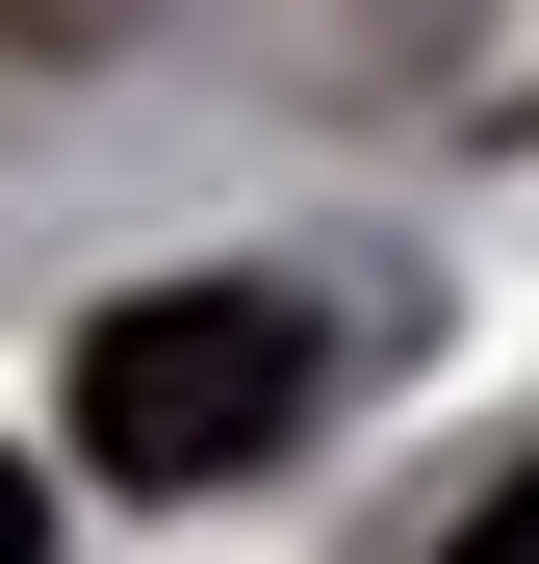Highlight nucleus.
Here are the masks:
<instances>
[{
  "instance_id": "nucleus-1",
  "label": "nucleus",
  "mask_w": 539,
  "mask_h": 564,
  "mask_svg": "<svg viewBox=\"0 0 539 564\" xmlns=\"http://www.w3.org/2000/svg\"><path fill=\"white\" fill-rule=\"evenodd\" d=\"M309 411H334V308H283V282H154V308L77 334V462L104 488H231Z\"/></svg>"
},
{
  "instance_id": "nucleus-2",
  "label": "nucleus",
  "mask_w": 539,
  "mask_h": 564,
  "mask_svg": "<svg viewBox=\"0 0 539 564\" xmlns=\"http://www.w3.org/2000/svg\"><path fill=\"white\" fill-rule=\"evenodd\" d=\"M436 564H539V462H514V488H488L463 539H436Z\"/></svg>"
},
{
  "instance_id": "nucleus-3",
  "label": "nucleus",
  "mask_w": 539,
  "mask_h": 564,
  "mask_svg": "<svg viewBox=\"0 0 539 564\" xmlns=\"http://www.w3.org/2000/svg\"><path fill=\"white\" fill-rule=\"evenodd\" d=\"M0 564H52V488H26V462H0Z\"/></svg>"
}]
</instances>
